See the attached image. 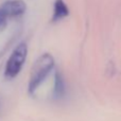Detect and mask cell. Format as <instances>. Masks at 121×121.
Masks as SVG:
<instances>
[{
	"instance_id": "6da1fadb",
	"label": "cell",
	"mask_w": 121,
	"mask_h": 121,
	"mask_svg": "<svg viewBox=\"0 0 121 121\" xmlns=\"http://www.w3.org/2000/svg\"><path fill=\"white\" fill-rule=\"evenodd\" d=\"M54 65V59L49 53H44L38 57L32 68L31 75H30L29 85H28L29 94L32 95L35 92V90L42 85L45 79L52 71Z\"/></svg>"
},
{
	"instance_id": "7a4b0ae2",
	"label": "cell",
	"mask_w": 121,
	"mask_h": 121,
	"mask_svg": "<svg viewBox=\"0 0 121 121\" xmlns=\"http://www.w3.org/2000/svg\"><path fill=\"white\" fill-rule=\"evenodd\" d=\"M28 55V46L25 43L19 44L16 48L14 49L9 57L8 62L5 65V70H4V75L8 79H14L18 75L20 70L22 69L23 64L27 60Z\"/></svg>"
},
{
	"instance_id": "3957f363",
	"label": "cell",
	"mask_w": 121,
	"mask_h": 121,
	"mask_svg": "<svg viewBox=\"0 0 121 121\" xmlns=\"http://www.w3.org/2000/svg\"><path fill=\"white\" fill-rule=\"evenodd\" d=\"M0 10L9 18H16L25 14L27 10V4L22 0H9L1 5Z\"/></svg>"
},
{
	"instance_id": "277c9868",
	"label": "cell",
	"mask_w": 121,
	"mask_h": 121,
	"mask_svg": "<svg viewBox=\"0 0 121 121\" xmlns=\"http://www.w3.org/2000/svg\"><path fill=\"white\" fill-rule=\"evenodd\" d=\"M69 15V9L64 0H56L53 5L52 21H59Z\"/></svg>"
},
{
	"instance_id": "5b68a950",
	"label": "cell",
	"mask_w": 121,
	"mask_h": 121,
	"mask_svg": "<svg viewBox=\"0 0 121 121\" xmlns=\"http://www.w3.org/2000/svg\"><path fill=\"white\" fill-rule=\"evenodd\" d=\"M64 94H65L64 80H63L60 73L56 72L55 73V83H54V91H53V95H54L55 98H60V97L64 96Z\"/></svg>"
},
{
	"instance_id": "8992f818",
	"label": "cell",
	"mask_w": 121,
	"mask_h": 121,
	"mask_svg": "<svg viewBox=\"0 0 121 121\" xmlns=\"http://www.w3.org/2000/svg\"><path fill=\"white\" fill-rule=\"evenodd\" d=\"M6 20H8V17H6L5 15H4V13L0 10V28L3 27V26L5 25Z\"/></svg>"
}]
</instances>
